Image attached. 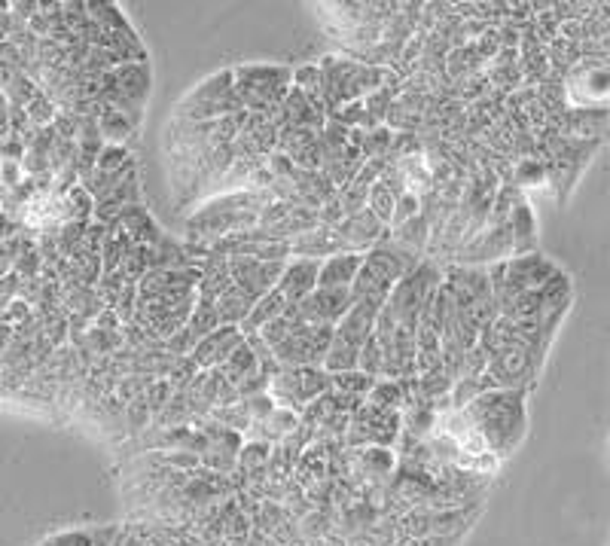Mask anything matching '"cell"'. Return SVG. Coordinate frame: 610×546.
<instances>
[{
  "label": "cell",
  "mask_w": 610,
  "mask_h": 546,
  "mask_svg": "<svg viewBox=\"0 0 610 546\" xmlns=\"http://www.w3.org/2000/svg\"><path fill=\"white\" fill-rule=\"evenodd\" d=\"M284 309H287V299H284V293H281L278 287H275V290H269L266 296H260V299H257V306L251 309L248 321L241 324V333H244V336L260 333L266 324H272L275 318H281V315H284Z\"/></svg>",
  "instance_id": "cell-15"
},
{
  "label": "cell",
  "mask_w": 610,
  "mask_h": 546,
  "mask_svg": "<svg viewBox=\"0 0 610 546\" xmlns=\"http://www.w3.org/2000/svg\"><path fill=\"white\" fill-rule=\"evenodd\" d=\"M217 373H220L232 388H238L241 382H248V379H254V376H263V373H260V363H257V354L251 351L248 342H241V345L235 348V354L223 363Z\"/></svg>",
  "instance_id": "cell-16"
},
{
  "label": "cell",
  "mask_w": 610,
  "mask_h": 546,
  "mask_svg": "<svg viewBox=\"0 0 610 546\" xmlns=\"http://www.w3.org/2000/svg\"><path fill=\"white\" fill-rule=\"evenodd\" d=\"M354 306L351 290H336V287H315L302 302H296V312L305 324L318 327H336Z\"/></svg>",
  "instance_id": "cell-9"
},
{
  "label": "cell",
  "mask_w": 610,
  "mask_h": 546,
  "mask_svg": "<svg viewBox=\"0 0 610 546\" xmlns=\"http://www.w3.org/2000/svg\"><path fill=\"white\" fill-rule=\"evenodd\" d=\"M266 391L272 394L275 406L299 412L333 391V376L324 367H281L269 379Z\"/></svg>",
  "instance_id": "cell-8"
},
{
  "label": "cell",
  "mask_w": 610,
  "mask_h": 546,
  "mask_svg": "<svg viewBox=\"0 0 610 546\" xmlns=\"http://www.w3.org/2000/svg\"><path fill=\"white\" fill-rule=\"evenodd\" d=\"M40 546H110V531H65Z\"/></svg>",
  "instance_id": "cell-22"
},
{
  "label": "cell",
  "mask_w": 610,
  "mask_h": 546,
  "mask_svg": "<svg viewBox=\"0 0 610 546\" xmlns=\"http://www.w3.org/2000/svg\"><path fill=\"white\" fill-rule=\"evenodd\" d=\"M293 89H299L305 98H312V101H321V68L318 65H302L293 71ZM327 110V107H324Z\"/></svg>",
  "instance_id": "cell-23"
},
{
  "label": "cell",
  "mask_w": 610,
  "mask_h": 546,
  "mask_svg": "<svg viewBox=\"0 0 610 546\" xmlns=\"http://www.w3.org/2000/svg\"><path fill=\"white\" fill-rule=\"evenodd\" d=\"M363 266V254L360 251H339L327 260H321V275H318V287H336V290H351L357 272Z\"/></svg>",
  "instance_id": "cell-13"
},
{
  "label": "cell",
  "mask_w": 610,
  "mask_h": 546,
  "mask_svg": "<svg viewBox=\"0 0 610 546\" xmlns=\"http://www.w3.org/2000/svg\"><path fill=\"white\" fill-rule=\"evenodd\" d=\"M229 260V275L232 284L248 293L254 302L260 296H266L269 290L278 287L281 275H284V263H269V260H251V257H226Z\"/></svg>",
  "instance_id": "cell-10"
},
{
  "label": "cell",
  "mask_w": 610,
  "mask_h": 546,
  "mask_svg": "<svg viewBox=\"0 0 610 546\" xmlns=\"http://www.w3.org/2000/svg\"><path fill=\"white\" fill-rule=\"evenodd\" d=\"M565 110L610 113V52L595 43H580L577 62L562 74Z\"/></svg>",
  "instance_id": "cell-4"
},
{
  "label": "cell",
  "mask_w": 610,
  "mask_h": 546,
  "mask_svg": "<svg viewBox=\"0 0 610 546\" xmlns=\"http://www.w3.org/2000/svg\"><path fill=\"white\" fill-rule=\"evenodd\" d=\"M394 208H397V193L385 184V180H376L370 187V199H366V211H370L382 226H391Z\"/></svg>",
  "instance_id": "cell-20"
},
{
  "label": "cell",
  "mask_w": 610,
  "mask_h": 546,
  "mask_svg": "<svg viewBox=\"0 0 610 546\" xmlns=\"http://www.w3.org/2000/svg\"><path fill=\"white\" fill-rule=\"evenodd\" d=\"M507 223H510V235H513V257L534 254L537 251V217L525 196L513 205Z\"/></svg>",
  "instance_id": "cell-14"
},
{
  "label": "cell",
  "mask_w": 610,
  "mask_h": 546,
  "mask_svg": "<svg viewBox=\"0 0 610 546\" xmlns=\"http://www.w3.org/2000/svg\"><path fill=\"white\" fill-rule=\"evenodd\" d=\"M269 193L260 190H248L241 187L235 193H220L211 196L205 205H199L190 217H187V229L190 238L199 241L205 251H211L217 241L241 235V232H251L260 229V217L263 208L269 205Z\"/></svg>",
  "instance_id": "cell-2"
},
{
  "label": "cell",
  "mask_w": 610,
  "mask_h": 546,
  "mask_svg": "<svg viewBox=\"0 0 610 546\" xmlns=\"http://www.w3.org/2000/svg\"><path fill=\"white\" fill-rule=\"evenodd\" d=\"M488 455L510 458L528 437V391L492 388L455 409Z\"/></svg>",
  "instance_id": "cell-1"
},
{
  "label": "cell",
  "mask_w": 610,
  "mask_h": 546,
  "mask_svg": "<svg viewBox=\"0 0 610 546\" xmlns=\"http://www.w3.org/2000/svg\"><path fill=\"white\" fill-rule=\"evenodd\" d=\"M235 113H241V104L235 98L232 68L202 80L174 110L177 119H190V123H211V119H223V116H235Z\"/></svg>",
  "instance_id": "cell-7"
},
{
  "label": "cell",
  "mask_w": 610,
  "mask_h": 546,
  "mask_svg": "<svg viewBox=\"0 0 610 546\" xmlns=\"http://www.w3.org/2000/svg\"><path fill=\"white\" fill-rule=\"evenodd\" d=\"M513 187L516 190H531V187H549V168L537 156H525L513 168Z\"/></svg>",
  "instance_id": "cell-19"
},
{
  "label": "cell",
  "mask_w": 610,
  "mask_h": 546,
  "mask_svg": "<svg viewBox=\"0 0 610 546\" xmlns=\"http://www.w3.org/2000/svg\"><path fill=\"white\" fill-rule=\"evenodd\" d=\"M418 214H421V199H418V193H415V190H403V193L397 196V208H394V223H391V226H403V223L415 220Z\"/></svg>",
  "instance_id": "cell-25"
},
{
  "label": "cell",
  "mask_w": 610,
  "mask_h": 546,
  "mask_svg": "<svg viewBox=\"0 0 610 546\" xmlns=\"http://www.w3.org/2000/svg\"><path fill=\"white\" fill-rule=\"evenodd\" d=\"M336 327L305 324L296 306H287L281 318L266 324L257 336L272 348L281 367H324L327 351L333 345Z\"/></svg>",
  "instance_id": "cell-3"
},
{
  "label": "cell",
  "mask_w": 610,
  "mask_h": 546,
  "mask_svg": "<svg viewBox=\"0 0 610 546\" xmlns=\"http://www.w3.org/2000/svg\"><path fill=\"white\" fill-rule=\"evenodd\" d=\"M318 68H321V98L327 107V119L333 110L373 95L388 80L385 68H373L351 55H324Z\"/></svg>",
  "instance_id": "cell-6"
},
{
  "label": "cell",
  "mask_w": 610,
  "mask_h": 546,
  "mask_svg": "<svg viewBox=\"0 0 610 546\" xmlns=\"http://www.w3.org/2000/svg\"><path fill=\"white\" fill-rule=\"evenodd\" d=\"M318 275H321V260H309V257H290L284 263V275L278 281V290L284 293L287 306H296L305 296H309L318 287Z\"/></svg>",
  "instance_id": "cell-12"
},
{
  "label": "cell",
  "mask_w": 610,
  "mask_h": 546,
  "mask_svg": "<svg viewBox=\"0 0 610 546\" xmlns=\"http://www.w3.org/2000/svg\"><path fill=\"white\" fill-rule=\"evenodd\" d=\"M260 424L269 431L272 440H281V437H287V434H293V431L299 428V415H296L293 409L275 406V412H272L266 421H260Z\"/></svg>",
  "instance_id": "cell-24"
},
{
  "label": "cell",
  "mask_w": 610,
  "mask_h": 546,
  "mask_svg": "<svg viewBox=\"0 0 610 546\" xmlns=\"http://www.w3.org/2000/svg\"><path fill=\"white\" fill-rule=\"evenodd\" d=\"M257 306V302L248 296V293H241L235 284L214 302V309H217V318L220 324H229V327H241L244 321H248L251 309Z\"/></svg>",
  "instance_id": "cell-17"
},
{
  "label": "cell",
  "mask_w": 610,
  "mask_h": 546,
  "mask_svg": "<svg viewBox=\"0 0 610 546\" xmlns=\"http://www.w3.org/2000/svg\"><path fill=\"white\" fill-rule=\"evenodd\" d=\"M244 342V333L241 327H229V324H220L214 333H208L196 351L190 354V360L196 363V370L199 373H211V370H220L223 363L235 354V348Z\"/></svg>",
  "instance_id": "cell-11"
},
{
  "label": "cell",
  "mask_w": 610,
  "mask_h": 546,
  "mask_svg": "<svg viewBox=\"0 0 610 546\" xmlns=\"http://www.w3.org/2000/svg\"><path fill=\"white\" fill-rule=\"evenodd\" d=\"M232 86L241 110L263 116L269 123H278L281 107L293 89V71L287 65L251 62L232 68Z\"/></svg>",
  "instance_id": "cell-5"
},
{
  "label": "cell",
  "mask_w": 610,
  "mask_h": 546,
  "mask_svg": "<svg viewBox=\"0 0 610 546\" xmlns=\"http://www.w3.org/2000/svg\"><path fill=\"white\" fill-rule=\"evenodd\" d=\"M135 126H138V123H135L132 116L119 113V110H110V107H104V110L98 113V123H95L101 141H107V144H122V147H126V141L132 138Z\"/></svg>",
  "instance_id": "cell-18"
},
{
  "label": "cell",
  "mask_w": 610,
  "mask_h": 546,
  "mask_svg": "<svg viewBox=\"0 0 610 546\" xmlns=\"http://www.w3.org/2000/svg\"><path fill=\"white\" fill-rule=\"evenodd\" d=\"M373 385H376V379H370V376L360 373V370H348V373H336V376H333V391H336V394H345V397H357V400L370 397Z\"/></svg>",
  "instance_id": "cell-21"
}]
</instances>
